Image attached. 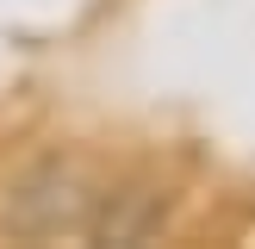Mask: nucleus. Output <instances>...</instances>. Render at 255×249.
<instances>
[{
	"label": "nucleus",
	"instance_id": "nucleus-2",
	"mask_svg": "<svg viewBox=\"0 0 255 249\" xmlns=\"http://www.w3.org/2000/svg\"><path fill=\"white\" fill-rule=\"evenodd\" d=\"M156 224H162V193L131 187V193H100L94 224H87V231H94L100 243H143Z\"/></svg>",
	"mask_w": 255,
	"mask_h": 249
},
{
	"label": "nucleus",
	"instance_id": "nucleus-1",
	"mask_svg": "<svg viewBox=\"0 0 255 249\" xmlns=\"http://www.w3.org/2000/svg\"><path fill=\"white\" fill-rule=\"evenodd\" d=\"M94 206H100V187L87 181L81 162L69 156H44L31 168H19L0 193V231L6 237H62V231H87L94 224Z\"/></svg>",
	"mask_w": 255,
	"mask_h": 249
}]
</instances>
